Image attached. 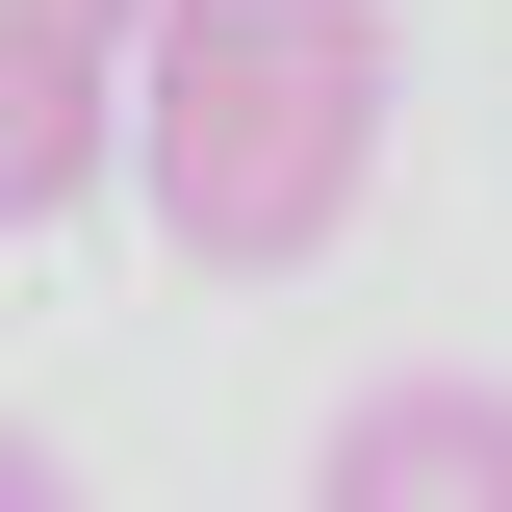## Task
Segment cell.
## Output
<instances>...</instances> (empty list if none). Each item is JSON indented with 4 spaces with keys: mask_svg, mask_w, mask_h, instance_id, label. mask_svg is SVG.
<instances>
[{
    "mask_svg": "<svg viewBox=\"0 0 512 512\" xmlns=\"http://www.w3.org/2000/svg\"><path fill=\"white\" fill-rule=\"evenodd\" d=\"M384 103H410V26L384 0H128V77H103V180H154V231L205 282H282V256L359 231L384 180Z\"/></svg>",
    "mask_w": 512,
    "mask_h": 512,
    "instance_id": "1",
    "label": "cell"
},
{
    "mask_svg": "<svg viewBox=\"0 0 512 512\" xmlns=\"http://www.w3.org/2000/svg\"><path fill=\"white\" fill-rule=\"evenodd\" d=\"M333 512H512V384H359L308 436Z\"/></svg>",
    "mask_w": 512,
    "mask_h": 512,
    "instance_id": "2",
    "label": "cell"
},
{
    "mask_svg": "<svg viewBox=\"0 0 512 512\" xmlns=\"http://www.w3.org/2000/svg\"><path fill=\"white\" fill-rule=\"evenodd\" d=\"M103 154H128V128H103V52H26V26H0V231H52Z\"/></svg>",
    "mask_w": 512,
    "mask_h": 512,
    "instance_id": "3",
    "label": "cell"
},
{
    "mask_svg": "<svg viewBox=\"0 0 512 512\" xmlns=\"http://www.w3.org/2000/svg\"><path fill=\"white\" fill-rule=\"evenodd\" d=\"M0 26H26V52H103V77H128V0H0Z\"/></svg>",
    "mask_w": 512,
    "mask_h": 512,
    "instance_id": "4",
    "label": "cell"
},
{
    "mask_svg": "<svg viewBox=\"0 0 512 512\" xmlns=\"http://www.w3.org/2000/svg\"><path fill=\"white\" fill-rule=\"evenodd\" d=\"M52 487H77V461H52V436H26V410H0V512H52Z\"/></svg>",
    "mask_w": 512,
    "mask_h": 512,
    "instance_id": "5",
    "label": "cell"
}]
</instances>
